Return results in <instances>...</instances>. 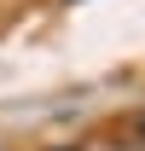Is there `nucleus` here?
Wrapping results in <instances>:
<instances>
[{"mask_svg":"<svg viewBox=\"0 0 145 151\" xmlns=\"http://www.w3.org/2000/svg\"><path fill=\"white\" fill-rule=\"evenodd\" d=\"M134 134H139V145H145V111H139V122H134Z\"/></svg>","mask_w":145,"mask_h":151,"instance_id":"nucleus-1","label":"nucleus"},{"mask_svg":"<svg viewBox=\"0 0 145 151\" xmlns=\"http://www.w3.org/2000/svg\"><path fill=\"white\" fill-rule=\"evenodd\" d=\"M47 151H81V145H47Z\"/></svg>","mask_w":145,"mask_h":151,"instance_id":"nucleus-2","label":"nucleus"},{"mask_svg":"<svg viewBox=\"0 0 145 151\" xmlns=\"http://www.w3.org/2000/svg\"><path fill=\"white\" fill-rule=\"evenodd\" d=\"M64 6H75V0H64Z\"/></svg>","mask_w":145,"mask_h":151,"instance_id":"nucleus-3","label":"nucleus"}]
</instances>
